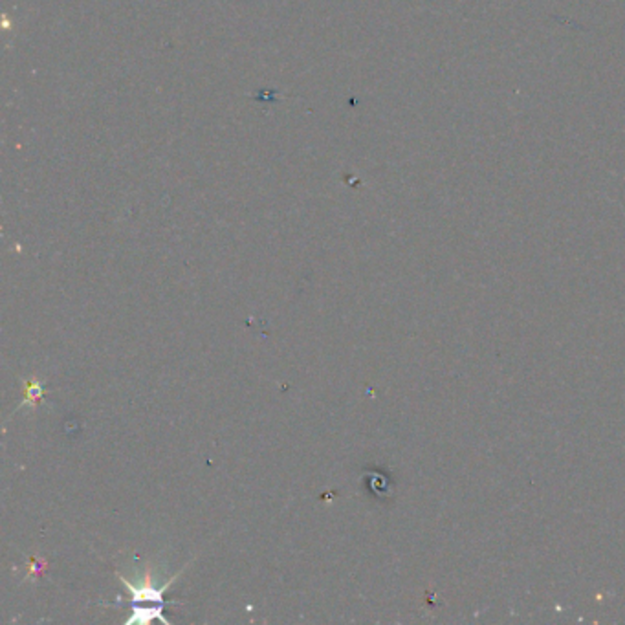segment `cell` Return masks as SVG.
Returning a JSON list of instances; mask_svg holds the SVG:
<instances>
[{
    "label": "cell",
    "mask_w": 625,
    "mask_h": 625,
    "mask_svg": "<svg viewBox=\"0 0 625 625\" xmlns=\"http://www.w3.org/2000/svg\"><path fill=\"white\" fill-rule=\"evenodd\" d=\"M121 580H123V583H125V587L131 591L132 602H151V604H158L164 607V598H162V594H164L165 589L169 587L171 582L165 583L164 587L160 589V591H153V589L149 587V585H145V587H142V589H138V587H134L131 582H127L125 578H121Z\"/></svg>",
    "instance_id": "cell-1"
},
{
    "label": "cell",
    "mask_w": 625,
    "mask_h": 625,
    "mask_svg": "<svg viewBox=\"0 0 625 625\" xmlns=\"http://www.w3.org/2000/svg\"><path fill=\"white\" fill-rule=\"evenodd\" d=\"M41 396H43V385H41V382H28V384H26V400L22 402L21 407L26 406L28 402H30V404H32L33 407H35V404H37Z\"/></svg>",
    "instance_id": "cell-2"
}]
</instances>
